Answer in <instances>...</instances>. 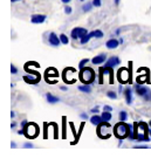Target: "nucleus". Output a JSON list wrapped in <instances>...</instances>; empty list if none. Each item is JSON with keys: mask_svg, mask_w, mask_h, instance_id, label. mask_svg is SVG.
<instances>
[{"mask_svg": "<svg viewBox=\"0 0 151 158\" xmlns=\"http://www.w3.org/2000/svg\"><path fill=\"white\" fill-rule=\"evenodd\" d=\"M61 1H62L63 4H68V3L70 1V0H61Z\"/></svg>", "mask_w": 151, "mask_h": 158, "instance_id": "nucleus-32", "label": "nucleus"}, {"mask_svg": "<svg viewBox=\"0 0 151 158\" xmlns=\"http://www.w3.org/2000/svg\"><path fill=\"white\" fill-rule=\"evenodd\" d=\"M106 60H107V55H106V54H100V55L93 57L92 62H93L94 64H101V63H103Z\"/></svg>", "mask_w": 151, "mask_h": 158, "instance_id": "nucleus-8", "label": "nucleus"}, {"mask_svg": "<svg viewBox=\"0 0 151 158\" xmlns=\"http://www.w3.org/2000/svg\"><path fill=\"white\" fill-rule=\"evenodd\" d=\"M81 117H82V118H86V120L88 118V116H87V114H81Z\"/></svg>", "mask_w": 151, "mask_h": 158, "instance_id": "nucleus-31", "label": "nucleus"}, {"mask_svg": "<svg viewBox=\"0 0 151 158\" xmlns=\"http://www.w3.org/2000/svg\"><path fill=\"white\" fill-rule=\"evenodd\" d=\"M14 116H15V114H14V113H13V111H12V113H11V117H12V118H13V117H14Z\"/></svg>", "mask_w": 151, "mask_h": 158, "instance_id": "nucleus-34", "label": "nucleus"}, {"mask_svg": "<svg viewBox=\"0 0 151 158\" xmlns=\"http://www.w3.org/2000/svg\"><path fill=\"white\" fill-rule=\"evenodd\" d=\"M80 1H85V0H80Z\"/></svg>", "mask_w": 151, "mask_h": 158, "instance_id": "nucleus-39", "label": "nucleus"}, {"mask_svg": "<svg viewBox=\"0 0 151 158\" xmlns=\"http://www.w3.org/2000/svg\"><path fill=\"white\" fill-rule=\"evenodd\" d=\"M46 99H47V101H48V103H52V104H54V103H57L59 101H60V99L59 97H56V96H53L52 94H46Z\"/></svg>", "mask_w": 151, "mask_h": 158, "instance_id": "nucleus-14", "label": "nucleus"}, {"mask_svg": "<svg viewBox=\"0 0 151 158\" xmlns=\"http://www.w3.org/2000/svg\"><path fill=\"white\" fill-rule=\"evenodd\" d=\"M48 41H49V43H50L52 46H54V47H57V46L60 45V42H61L60 38H59V36H57L55 33H50V34H49Z\"/></svg>", "mask_w": 151, "mask_h": 158, "instance_id": "nucleus-6", "label": "nucleus"}, {"mask_svg": "<svg viewBox=\"0 0 151 158\" xmlns=\"http://www.w3.org/2000/svg\"><path fill=\"white\" fill-rule=\"evenodd\" d=\"M92 38H94V32H90V33H87L82 39H80L81 40V43L82 45H86V43H88L89 42V40L92 39Z\"/></svg>", "mask_w": 151, "mask_h": 158, "instance_id": "nucleus-13", "label": "nucleus"}, {"mask_svg": "<svg viewBox=\"0 0 151 158\" xmlns=\"http://www.w3.org/2000/svg\"><path fill=\"white\" fill-rule=\"evenodd\" d=\"M79 90L80 92H82V93H90L92 92V88H90V86L89 85H83V86H80L79 87Z\"/></svg>", "mask_w": 151, "mask_h": 158, "instance_id": "nucleus-15", "label": "nucleus"}, {"mask_svg": "<svg viewBox=\"0 0 151 158\" xmlns=\"http://www.w3.org/2000/svg\"><path fill=\"white\" fill-rule=\"evenodd\" d=\"M11 1H12V3H15V1H19V0H11Z\"/></svg>", "mask_w": 151, "mask_h": 158, "instance_id": "nucleus-38", "label": "nucleus"}, {"mask_svg": "<svg viewBox=\"0 0 151 158\" xmlns=\"http://www.w3.org/2000/svg\"><path fill=\"white\" fill-rule=\"evenodd\" d=\"M103 110H104V111H111L113 108H111L110 106H104V107H103Z\"/></svg>", "mask_w": 151, "mask_h": 158, "instance_id": "nucleus-27", "label": "nucleus"}, {"mask_svg": "<svg viewBox=\"0 0 151 158\" xmlns=\"http://www.w3.org/2000/svg\"><path fill=\"white\" fill-rule=\"evenodd\" d=\"M134 89L136 90V93L143 97L146 102H151V90L148 88V87H144V86H141L139 83L138 85H135L134 86Z\"/></svg>", "mask_w": 151, "mask_h": 158, "instance_id": "nucleus-3", "label": "nucleus"}, {"mask_svg": "<svg viewBox=\"0 0 151 158\" xmlns=\"http://www.w3.org/2000/svg\"><path fill=\"white\" fill-rule=\"evenodd\" d=\"M92 113H94V114H97V113H99V107H95V108H93V109H92Z\"/></svg>", "mask_w": 151, "mask_h": 158, "instance_id": "nucleus-28", "label": "nucleus"}, {"mask_svg": "<svg viewBox=\"0 0 151 158\" xmlns=\"http://www.w3.org/2000/svg\"><path fill=\"white\" fill-rule=\"evenodd\" d=\"M11 146H12V148H15V146H17V144H15L14 142H12V144H11Z\"/></svg>", "mask_w": 151, "mask_h": 158, "instance_id": "nucleus-33", "label": "nucleus"}, {"mask_svg": "<svg viewBox=\"0 0 151 158\" xmlns=\"http://www.w3.org/2000/svg\"><path fill=\"white\" fill-rule=\"evenodd\" d=\"M127 120H128V113H127V111H124V110H122V111L120 113V121L125 122Z\"/></svg>", "mask_w": 151, "mask_h": 158, "instance_id": "nucleus-18", "label": "nucleus"}, {"mask_svg": "<svg viewBox=\"0 0 151 158\" xmlns=\"http://www.w3.org/2000/svg\"><path fill=\"white\" fill-rule=\"evenodd\" d=\"M24 148H33V145H32V143H25Z\"/></svg>", "mask_w": 151, "mask_h": 158, "instance_id": "nucleus-29", "label": "nucleus"}, {"mask_svg": "<svg viewBox=\"0 0 151 158\" xmlns=\"http://www.w3.org/2000/svg\"><path fill=\"white\" fill-rule=\"evenodd\" d=\"M93 5L95 7H100L101 6V0H93Z\"/></svg>", "mask_w": 151, "mask_h": 158, "instance_id": "nucleus-24", "label": "nucleus"}, {"mask_svg": "<svg viewBox=\"0 0 151 158\" xmlns=\"http://www.w3.org/2000/svg\"><path fill=\"white\" fill-rule=\"evenodd\" d=\"M93 3H87L86 5H83V7H82V10H83V12H89V11H92V8H93Z\"/></svg>", "mask_w": 151, "mask_h": 158, "instance_id": "nucleus-19", "label": "nucleus"}, {"mask_svg": "<svg viewBox=\"0 0 151 158\" xmlns=\"http://www.w3.org/2000/svg\"><path fill=\"white\" fill-rule=\"evenodd\" d=\"M118 45H120V41H117L116 39H110L106 43V46H107L108 49H115V48L118 47Z\"/></svg>", "mask_w": 151, "mask_h": 158, "instance_id": "nucleus-10", "label": "nucleus"}, {"mask_svg": "<svg viewBox=\"0 0 151 158\" xmlns=\"http://www.w3.org/2000/svg\"><path fill=\"white\" fill-rule=\"evenodd\" d=\"M115 4L118 5V4H120V0H115Z\"/></svg>", "mask_w": 151, "mask_h": 158, "instance_id": "nucleus-37", "label": "nucleus"}, {"mask_svg": "<svg viewBox=\"0 0 151 158\" xmlns=\"http://www.w3.org/2000/svg\"><path fill=\"white\" fill-rule=\"evenodd\" d=\"M86 34H87V29H85L82 27H75V28H73V31L70 33L73 39H82Z\"/></svg>", "mask_w": 151, "mask_h": 158, "instance_id": "nucleus-4", "label": "nucleus"}, {"mask_svg": "<svg viewBox=\"0 0 151 158\" xmlns=\"http://www.w3.org/2000/svg\"><path fill=\"white\" fill-rule=\"evenodd\" d=\"M45 20H46V15H43V14H35L31 19V21L33 24H42V22H45Z\"/></svg>", "mask_w": 151, "mask_h": 158, "instance_id": "nucleus-7", "label": "nucleus"}, {"mask_svg": "<svg viewBox=\"0 0 151 158\" xmlns=\"http://www.w3.org/2000/svg\"><path fill=\"white\" fill-rule=\"evenodd\" d=\"M11 71H12V74H17L18 73V69H17V67L15 66H11Z\"/></svg>", "mask_w": 151, "mask_h": 158, "instance_id": "nucleus-26", "label": "nucleus"}, {"mask_svg": "<svg viewBox=\"0 0 151 158\" xmlns=\"http://www.w3.org/2000/svg\"><path fill=\"white\" fill-rule=\"evenodd\" d=\"M60 40H61V42H62L63 45H68V43H69V39H68V36H67L66 34H61V35H60Z\"/></svg>", "mask_w": 151, "mask_h": 158, "instance_id": "nucleus-20", "label": "nucleus"}, {"mask_svg": "<svg viewBox=\"0 0 151 158\" xmlns=\"http://www.w3.org/2000/svg\"><path fill=\"white\" fill-rule=\"evenodd\" d=\"M94 38H97V39H102L103 38V32L100 31V29H96L94 31Z\"/></svg>", "mask_w": 151, "mask_h": 158, "instance_id": "nucleus-21", "label": "nucleus"}, {"mask_svg": "<svg viewBox=\"0 0 151 158\" xmlns=\"http://www.w3.org/2000/svg\"><path fill=\"white\" fill-rule=\"evenodd\" d=\"M64 13H66V14H70V13H71V7L66 6V7H64Z\"/></svg>", "mask_w": 151, "mask_h": 158, "instance_id": "nucleus-25", "label": "nucleus"}, {"mask_svg": "<svg viewBox=\"0 0 151 158\" xmlns=\"http://www.w3.org/2000/svg\"><path fill=\"white\" fill-rule=\"evenodd\" d=\"M120 57H117V56H111V57H109L107 61H106V64H104V67H109V68H114L115 66H117V64H120Z\"/></svg>", "mask_w": 151, "mask_h": 158, "instance_id": "nucleus-5", "label": "nucleus"}, {"mask_svg": "<svg viewBox=\"0 0 151 158\" xmlns=\"http://www.w3.org/2000/svg\"><path fill=\"white\" fill-rule=\"evenodd\" d=\"M90 122H92V124H94V125H100V124H101V123H103L104 121H103L102 116H97V115H94V116L90 118Z\"/></svg>", "mask_w": 151, "mask_h": 158, "instance_id": "nucleus-12", "label": "nucleus"}, {"mask_svg": "<svg viewBox=\"0 0 151 158\" xmlns=\"http://www.w3.org/2000/svg\"><path fill=\"white\" fill-rule=\"evenodd\" d=\"M107 96H108L109 99H111V100H116V99H117V94H116L115 92H113V90H109V92L107 93Z\"/></svg>", "mask_w": 151, "mask_h": 158, "instance_id": "nucleus-22", "label": "nucleus"}, {"mask_svg": "<svg viewBox=\"0 0 151 158\" xmlns=\"http://www.w3.org/2000/svg\"><path fill=\"white\" fill-rule=\"evenodd\" d=\"M102 118H103L104 122H109V121L111 120V114H110V111H103Z\"/></svg>", "mask_w": 151, "mask_h": 158, "instance_id": "nucleus-16", "label": "nucleus"}, {"mask_svg": "<svg viewBox=\"0 0 151 158\" xmlns=\"http://www.w3.org/2000/svg\"><path fill=\"white\" fill-rule=\"evenodd\" d=\"M61 90H67V87H61Z\"/></svg>", "mask_w": 151, "mask_h": 158, "instance_id": "nucleus-35", "label": "nucleus"}, {"mask_svg": "<svg viewBox=\"0 0 151 158\" xmlns=\"http://www.w3.org/2000/svg\"><path fill=\"white\" fill-rule=\"evenodd\" d=\"M88 62H89V59H83V60H81L80 63H79V68L82 69L83 67H86V64H87Z\"/></svg>", "mask_w": 151, "mask_h": 158, "instance_id": "nucleus-23", "label": "nucleus"}, {"mask_svg": "<svg viewBox=\"0 0 151 158\" xmlns=\"http://www.w3.org/2000/svg\"><path fill=\"white\" fill-rule=\"evenodd\" d=\"M80 80L85 83V85H90L94 80H95V73H94V70L92 69V68H86V67H83L82 69H81V71H80Z\"/></svg>", "mask_w": 151, "mask_h": 158, "instance_id": "nucleus-1", "label": "nucleus"}, {"mask_svg": "<svg viewBox=\"0 0 151 158\" xmlns=\"http://www.w3.org/2000/svg\"><path fill=\"white\" fill-rule=\"evenodd\" d=\"M129 131H130V125H127L122 121H121V123L116 124V127H115V135L120 139H123L125 136H128Z\"/></svg>", "mask_w": 151, "mask_h": 158, "instance_id": "nucleus-2", "label": "nucleus"}, {"mask_svg": "<svg viewBox=\"0 0 151 158\" xmlns=\"http://www.w3.org/2000/svg\"><path fill=\"white\" fill-rule=\"evenodd\" d=\"M24 80L29 83V85H36L39 81H40V76H36V77H32V76H24Z\"/></svg>", "mask_w": 151, "mask_h": 158, "instance_id": "nucleus-11", "label": "nucleus"}, {"mask_svg": "<svg viewBox=\"0 0 151 158\" xmlns=\"http://www.w3.org/2000/svg\"><path fill=\"white\" fill-rule=\"evenodd\" d=\"M124 97H125V102H127V104H131L132 103V92H131V89L130 88H127V89H124Z\"/></svg>", "mask_w": 151, "mask_h": 158, "instance_id": "nucleus-9", "label": "nucleus"}, {"mask_svg": "<svg viewBox=\"0 0 151 158\" xmlns=\"http://www.w3.org/2000/svg\"><path fill=\"white\" fill-rule=\"evenodd\" d=\"M136 139H137V141H139V142H149V141H150V138H149L148 136L143 135V134L137 135V138H136Z\"/></svg>", "mask_w": 151, "mask_h": 158, "instance_id": "nucleus-17", "label": "nucleus"}, {"mask_svg": "<svg viewBox=\"0 0 151 158\" xmlns=\"http://www.w3.org/2000/svg\"><path fill=\"white\" fill-rule=\"evenodd\" d=\"M15 125H17V123H14V122H13V123H12V125H11V127H12V128H14V127H15Z\"/></svg>", "mask_w": 151, "mask_h": 158, "instance_id": "nucleus-36", "label": "nucleus"}, {"mask_svg": "<svg viewBox=\"0 0 151 158\" xmlns=\"http://www.w3.org/2000/svg\"><path fill=\"white\" fill-rule=\"evenodd\" d=\"M27 123H28V122H27V121H22V122H21V127H22V128H24V127H25V125H27Z\"/></svg>", "mask_w": 151, "mask_h": 158, "instance_id": "nucleus-30", "label": "nucleus"}]
</instances>
